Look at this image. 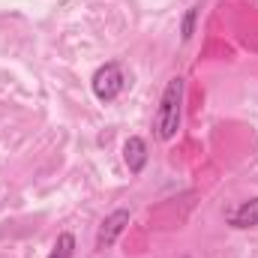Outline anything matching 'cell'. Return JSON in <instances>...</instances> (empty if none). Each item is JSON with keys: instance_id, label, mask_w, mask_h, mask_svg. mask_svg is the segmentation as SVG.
I'll list each match as a JSON object with an SVG mask.
<instances>
[{"instance_id": "52a82bcc", "label": "cell", "mask_w": 258, "mask_h": 258, "mask_svg": "<svg viewBox=\"0 0 258 258\" xmlns=\"http://www.w3.org/2000/svg\"><path fill=\"white\" fill-rule=\"evenodd\" d=\"M198 15H201V6H189V9H186V15H183V21H180V39H183V42H189V39H192Z\"/></svg>"}, {"instance_id": "3957f363", "label": "cell", "mask_w": 258, "mask_h": 258, "mask_svg": "<svg viewBox=\"0 0 258 258\" xmlns=\"http://www.w3.org/2000/svg\"><path fill=\"white\" fill-rule=\"evenodd\" d=\"M129 219H132V213L129 210H111L102 222H99V228H96V252H105V249H111L114 243H117V237L126 231Z\"/></svg>"}, {"instance_id": "5b68a950", "label": "cell", "mask_w": 258, "mask_h": 258, "mask_svg": "<svg viewBox=\"0 0 258 258\" xmlns=\"http://www.w3.org/2000/svg\"><path fill=\"white\" fill-rule=\"evenodd\" d=\"M228 225L231 228H255L258 225V198H246L240 201L231 213H228Z\"/></svg>"}, {"instance_id": "277c9868", "label": "cell", "mask_w": 258, "mask_h": 258, "mask_svg": "<svg viewBox=\"0 0 258 258\" xmlns=\"http://www.w3.org/2000/svg\"><path fill=\"white\" fill-rule=\"evenodd\" d=\"M123 162H126L129 174H141L147 165V141L138 135H129L123 144Z\"/></svg>"}, {"instance_id": "8992f818", "label": "cell", "mask_w": 258, "mask_h": 258, "mask_svg": "<svg viewBox=\"0 0 258 258\" xmlns=\"http://www.w3.org/2000/svg\"><path fill=\"white\" fill-rule=\"evenodd\" d=\"M48 258H75V237H72L69 231L57 234V240H54V246H51Z\"/></svg>"}, {"instance_id": "6da1fadb", "label": "cell", "mask_w": 258, "mask_h": 258, "mask_svg": "<svg viewBox=\"0 0 258 258\" xmlns=\"http://www.w3.org/2000/svg\"><path fill=\"white\" fill-rule=\"evenodd\" d=\"M180 117H183V78L174 75L162 87V96L153 114V135L159 141H171L180 132Z\"/></svg>"}, {"instance_id": "7a4b0ae2", "label": "cell", "mask_w": 258, "mask_h": 258, "mask_svg": "<svg viewBox=\"0 0 258 258\" xmlns=\"http://www.w3.org/2000/svg\"><path fill=\"white\" fill-rule=\"evenodd\" d=\"M90 87H93V96H96L99 102H114V99L123 93V87H126L123 66L117 63V60H108V63H102L96 72H93V78H90Z\"/></svg>"}]
</instances>
